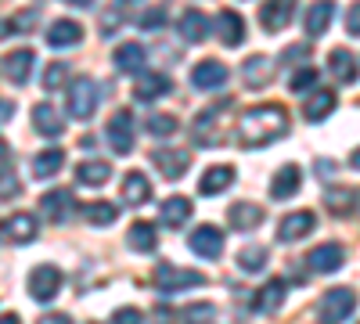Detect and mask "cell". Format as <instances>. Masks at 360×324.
I'll return each mask as SVG.
<instances>
[{"label": "cell", "instance_id": "6da1fadb", "mask_svg": "<svg viewBox=\"0 0 360 324\" xmlns=\"http://www.w3.org/2000/svg\"><path fill=\"white\" fill-rule=\"evenodd\" d=\"M288 134V112L281 105H259V108H249L238 123V141L245 148H263V144L278 141Z\"/></svg>", "mask_w": 360, "mask_h": 324}, {"label": "cell", "instance_id": "7a4b0ae2", "mask_svg": "<svg viewBox=\"0 0 360 324\" xmlns=\"http://www.w3.org/2000/svg\"><path fill=\"white\" fill-rule=\"evenodd\" d=\"M356 310V292L353 288H328L324 299H321V320L328 324H339Z\"/></svg>", "mask_w": 360, "mask_h": 324}, {"label": "cell", "instance_id": "3957f363", "mask_svg": "<svg viewBox=\"0 0 360 324\" xmlns=\"http://www.w3.org/2000/svg\"><path fill=\"white\" fill-rule=\"evenodd\" d=\"M62 271L51 267V263H40V267L29 274V296H33L37 303H51L58 292H62Z\"/></svg>", "mask_w": 360, "mask_h": 324}, {"label": "cell", "instance_id": "277c9868", "mask_svg": "<svg viewBox=\"0 0 360 324\" xmlns=\"http://www.w3.org/2000/svg\"><path fill=\"white\" fill-rule=\"evenodd\" d=\"M205 278L198 271H184V267H169V263H159L155 267V285L162 292H180V288H195L202 285Z\"/></svg>", "mask_w": 360, "mask_h": 324}, {"label": "cell", "instance_id": "5b68a950", "mask_svg": "<svg viewBox=\"0 0 360 324\" xmlns=\"http://www.w3.org/2000/svg\"><path fill=\"white\" fill-rule=\"evenodd\" d=\"M108 141H112L115 155H130V152H134V115H130L127 108H119V112L112 115Z\"/></svg>", "mask_w": 360, "mask_h": 324}, {"label": "cell", "instance_id": "8992f818", "mask_svg": "<svg viewBox=\"0 0 360 324\" xmlns=\"http://www.w3.org/2000/svg\"><path fill=\"white\" fill-rule=\"evenodd\" d=\"M292 15H295V0H266L259 8V25L266 33H281V29H288Z\"/></svg>", "mask_w": 360, "mask_h": 324}, {"label": "cell", "instance_id": "52a82bcc", "mask_svg": "<svg viewBox=\"0 0 360 324\" xmlns=\"http://www.w3.org/2000/svg\"><path fill=\"white\" fill-rule=\"evenodd\" d=\"M98 108V86L90 79H76L72 91H69V112L76 115V119H90Z\"/></svg>", "mask_w": 360, "mask_h": 324}, {"label": "cell", "instance_id": "ba28073f", "mask_svg": "<svg viewBox=\"0 0 360 324\" xmlns=\"http://www.w3.org/2000/svg\"><path fill=\"white\" fill-rule=\"evenodd\" d=\"M152 162L159 166V173L166 176V181H176V176H184L188 166H191V155L188 152H180V148H155L152 152Z\"/></svg>", "mask_w": 360, "mask_h": 324}, {"label": "cell", "instance_id": "9c48e42d", "mask_svg": "<svg viewBox=\"0 0 360 324\" xmlns=\"http://www.w3.org/2000/svg\"><path fill=\"white\" fill-rule=\"evenodd\" d=\"M191 252L195 256H205V259H217L224 252V234L213 227V223H205L191 234Z\"/></svg>", "mask_w": 360, "mask_h": 324}, {"label": "cell", "instance_id": "30bf717a", "mask_svg": "<svg viewBox=\"0 0 360 324\" xmlns=\"http://www.w3.org/2000/svg\"><path fill=\"white\" fill-rule=\"evenodd\" d=\"M33 62H37V54L29 47H22V51H11L4 62H0V69H4V76L11 83H25L29 76H33Z\"/></svg>", "mask_w": 360, "mask_h": 324}, {"label": "cell", "instance_id": "8fae6325", "mask_svg": "<svg viewBox=\"0 0 360 324\" xmlns=\"http://www.w3.org/2000/svg\"><path fill=\"white\" fill-rule=\"evenodd\" d=\"M307 263L317 271V274H335L342 263H346V256H342V245H335V242H328V245H317L310 256H307Z\"/></svg>", "mask_w": 360, "mask_h": 324}, {"label": "cell", "instance_id": "7c38bea8", "mask_svg": "<svg viewBox=\"0 0 360 324\" xmlns=\"http://www.w3.org/2000/svg\"><path fill=\"white\" fill-rule=\"evenodd\" d=\"M191 83L198 86V91H217V86H224V83H227V65H224V62H217V58H209V62L195 65Z\"/></svg>", "mask_w": 360, "mask_h": 324}, {"label": "cell", "instance_id": "4fadbf2b", "mask_svg": "<svg viewBox=\"0 0 360 324\" xmlns=\"http://www.w3.org/2000/svg\"><path fill=\"white\" fill-rule=\"evenodd\" d=\"M227 223L234 231H252V227L263 223V209H259V205H252V202H238V205H231V209H227Z\"/></svg>", "mask_w": 360, "mask_h": 324}, {"label": "cell", "instance_id": "5bb4252c", "mask_svg": "<svg viewBox=\"0 0 360 324\" xmlns=\"http://www.w3.org/2000/svg\"><path fill=\"white\" fill-rule=\"evenodd\" d=\"M310 231H314V213H288L278 227V238L281 242H299V238H307Z\"/></svg>", "mask_w": 360, "mask_h": 324}, {"label": "cell", "instance_id": "9a60e30c", "mask_svg": "<svg viewBox=\"0 0 360 324\" xmlns=\"http://www.w3.org/2000/svg\"><path fill=\"white\" fill-rule=\"evenodd\" d=\"M234 184V169L231 166H209L198 181V195H220L224 188Z\"/></svg>", "mask_w": 360, "mask_h": 324}, {"label": "cell", "instance_id": "2e32d148", "mask_svg": "<svg viewBox=\"0 0 360 324\" xmlns=\"http://www.w3.org/2000/svg\"><path fill=\"white\" fill-rule=\"evenodd\" d=\"M40 205H44V216H51V220H69V213H72V191H69V188L47 191V195L40 198Z\"/></svg>", "mask_w": 360, "mask_h": 324}, {"label": "cell", "instance_id": "e0dca14e", "mask_svg": "<svg viewBox=\"0 0 360 324\" xmlns=\"http://www.w3.org/2000/svg\"><path fill=\"white\" fill-rule=\"evenodd\" d=\"M79 40H83V25L72 22V18L54 22V25H51V33H47V44H51V47H76Z\"/></svg>", "mask_w": 360, "mask_h": 324}, {"label": "cell", "instance_id": "ac0fdd59", "mask_svg": "<svg viewBox=\"0 0 360 324\" xmlns=\"http://www.w3.org/2000/svg\"><path fill=\"white\" fill-rule=\"evenodd\" d=\"M217 29H220V40L227 47H238V44L245 40V22H242V15H238V11H220L217 15Z\"/></svg>", "mask_w": 360, "mask_h": 324}, {"label": "cell", "instance_id": "d6986e66", "mask_svg": "<svg viewBox=\"0 0 360 324\" xmlns=\"http://www.w3.org/2000/svg\"><path fill=\"white\" fill-rule=\"evenodd\" d=\"M285 292H288V288H285V281H278V278H274V281H266V285L259 288V296L252 299L256 313H274V310L285 303Z\"/></svg>", "mask_w": 360, "mask_h": 324}, {"label": "cell", "instance_id": "ffe728a7", "mask_svg": "<svg viewBox=\"0 0 360 324\" xmlns=\"http://www.w3.org/2000/svg\"><path fill=\"white\" fill-rule=\"evenodd\" d=\"M303 184V176H299V166H281L278 176L270 181V198H292Z\"/></svg>", "mask_w": 360, "mask_h": 324}, {"label": "cell", "instance_id": "44dd1931", "mask_svg": "<svg viewBox=\"0 0 360 324\" xmlns=\"http://www.w3.org/2000/svg\"><path fill=\"white\" fill-rule=\"evenodd\" d=\"M148 198H152V184L144 181V173L130 169V173L123 176V202H127V205H144Z\"/></svg>", "mask_w": 360, "mask_h": 324}, {"label": "cell", "instance_id": "7402d4cb", "mask_svg": "<svg viewBox=\"0 0 360 324\" xmlns=\"http://www.w3.org/2000/svg\"><path fill=\"white\" fill-rule=\"evenodd\" d=\"M328 69H332V76L339 79V83H353L356 76H360V69H356V58L349 54V51H332L328 54Z\"/></svg>", "mask_w": 360, "mask_h": 324}, {"label": "cell", "instance_id": "603a6c76", "mask_svg": "<svg viewBox=\"0 0 360 324\" xmlns=\"http://www.w3.org/2000/svg\"><path fill=\"white\" fill-rule=\"evenodd\" d=\"M332 15H335V4H332V0H317V4L307 11V33H310V37L328 33V25H332Z\"/></svg>", "mask_w": 360, "mask_h": 324}, {"label": "cell", "instance_id": "cb8c5ba5", "mask_svg": "<svg viewBox=\"0 0 360 324\" xmlns=\"http://www.w3.org/2000/svg\"><path fill=\"white\" fill-rule=\"evenodd\" d=\"M4 234H8L11 242L25 245V242H33V238H37V220L29 216V213H15V216L4 223Z\"/></svg>", "mask_w": 360, "mask_h": 324}, {"label": "cell", "instance_id": "d4e9b609", "mask_svg": "<svg viewBox=\"0 0 360 324\" xmlns=\"http://www.w3.org/2000/svg\"><path fill=\"white\" fill-rule=\"evenodd\" d=\"M332 112H335V94H332V91H317V94H310L307 105H303V115H307L310 123L328 119Z\"/></svg>", "mask_w": 360, "mask_h": 324}, {"label": "cell", "instance_id": "484cf974", "mask_svg": "<svg viewBox=\"0 0 360 324\" xmlns=\"http://www.w3.org/2000/svg\"><path fill=\"white\" fill-rule=\"evenodd\" d=\"M173 91V83H169V76H162V72H152V76H144L141 83H137V101H155V98H162V94H169Z\"/></svg>", "mask_w": 360, "mask_h": 324}, {"label": "cell", "instance_id": "4316f807", "mask_svg": "<svg viewBox=\"0 0 360 324\" xmlns=\"http://www.w3.org/2000/svg\"><path fill=\"white\" fill-rule=\"evenodd\" d=\"M127 245L134 249V252H152L155 245H159V234H155V223H134L130 227V234H127Z\"/></svg>", "mask_w": 360, "mask_h": 324}, {"label": "cell", "instance_id": "83f0119b", "mask_svg": "<svg viewBox=\"0 0 360 324\" xmlns=\"http://www.w3.org/2000/svg\"><path fill=\"white\" fill-rule=\"evenodd\" d=\"M159 213H162V223H166V227H184V223L191 220V202L180 198V195H176V198H166Z\"/></svg>", "mask_w": 360, "mask_h": 324}, {"label": "cell", "instance_id": "f1b7e54d", "mask_svg": "<svg viewBox=\"0 0 360 324\" xmlns=\"http://www.w3.org/2000/svg\"><path fill=\"white\" fill-rule=\"evenodd\" d=\"M62 166H65V152L62 148H47V152H40L33 159V176L37 181H47V176H54Z\"/></svg>", "mask_w": 360, "mask_h": 324}, {"label": "cell", "instance_id": "f546056e", "mask_svg": "<svg viewBox=\"0 0 360 324\" xmlns=\"http://www.w3.org/2000/svg\"><path fill=\"white\" fill-rule=\"evenodd\" d=\"M270 79H274V62L263 58V54L249 58V62H245V83L249 86H266Z\"/></svg>", "mask_w": 360, "mask_h": 324}, {"label": "cell", "instance_id": "4dcf8cb0", "mask_svg": "<svg viewBox=\"0 0 360 324\" xmlns=\"http://www.w3.org/2000/svg\"><path fill=\"white\" fill-rule=\"evenodd\" d=\"M180 33H184V40H191V44L205 40L209 37V18L202 11H184L180 15Z\"/></svg>", "mask_w": 360, "mask_h": 324}, {"label": "cell", "instance_id": "1f68e13d", "mask_svg": "<svg viewBox=\"0 0 360 324\" xmlns=\"http://www.w3.org/2000/svg\"><path fill=\"white\" fill-rule=\"evenodd\" d=\"M115 69L119 72H137L144 65V47L141 44H123V47H115Z\"/></svg>", "mask_w": 360, "mask_h": 324}, {"label": "cell", "instance_id": "d6a6232c", "mask_svg": "<svg viewBox=\"0 0 360 324\" xmlns=\"http://www.w3.org/2000/svg\"><path fill=\"white\" fill-rule=\"evenodd\" d=\"M76 176H79V184H86V188H101V184H108L112 166L101 162V159H94V162H83V166L76 169Z\"/></svg>", "mask_w": 360, "mask_h": 324}, {"label": "cell", "instance_id": "836d02e7", "mask_svg": "<svg viewBox=\"0 0 360 324\" xmlns=\"http://www.w3.org/2000/svg\"><path fill=\"white\" fill-rule=\"evenodd\" d=\"M33 127L44 134V137H58L62 134V119H58V112L51 105H37L33 108Z\"/></svg>", "mask_w": 360, "mask_h": 324}, {"label": "cell", "instance_id": "e575fe53", "mask_svg": "<svg viewBox=\"0 0 360 324\" xmlns=\"http://www.w3.org/2000/svg\"><path fill=\"white\" fill-rule=\"evenodd\" d=\"M238 267L249 271V274L263 271V267H266V249H263V245H249V249H242V252H238Z\"/></svg>", "mask_w": 360, "mask_h": 324}, {"label": "cell", "instance_id": "d590c367", "mask_svg": "<svg viewBox=\"0 0 360 324\" xmlns=\"http://www.w3.org/2000/svg\"><path fill=\"white\" fill-rule=\"evenodd\" d=\"M115 216H119V205H112V202H90L86 205V220L98 223V227L115 223Z\"/></svg>", "mask_w": 360, "mask_h": 324}, {"label": "cell", "instance_id": "8d00e7d4", "mask_svg": "<svg viewBox=\"0 0 360 324\" xmlns=\"http://www.w3.org/2000/svg\"><path fill=\"white\" fill-rule=\"evenodd\" d=\"M328 205H332V213H349L353 209V202H356V191H328V198H324Z\"/></svg>", "mask_w": 360, "mask_h": 324}, {"label": "cell", "instance_id": "74e56055", "mask_svg": "<svg viewBox=\"0 0 360 324\" xmlns=\"http://www.w3.org/2000/svg\"><path fill=\"white\" fill-rule=\"evenodd\" d=\"M69 79V69H65V62H54L47 72H44V86L47 91H58V86H62Z\"/></svg>", "mask_w": 360, "mask_h": 324}, {"label": "cell", "instance_id": "f35d334b", "mask_svg": "<svg viewBox=\"0 0 360 324\" xmlns=\"http://www.w3.org/2000/svg\"><path fill=\"white\" fill-rule=\"evenodd\" d=\"M148 130H152L155 137L176 134V119H173V115H152V119H148Z\"/></svg>", "mask_w": 360, "mask_h": 324}, {"label": "cell", "instance_id": "ab89813d", "mask_svg": "<svg viewBox=\"0 0 360 324\" xmlns=\"http://www.w3.org/2000/svg\"><path fill=\"white\" fill-rule=\"evenodd\" d=\"M159 25H166V8H155V11L141 15V29H159Z\"/></svg>", "mask_w": 360, "mask_h": 324}, {"label": "cell", "instance_id": "60d3db41", "mask_svg": "<svg viewBox=\"0 0 360 324\" xmlns=\"http://www.w3.org/2000/svg\"><path fill=\"white\" fill-rule=\"evenodd\" d=\"M346 33L360 37V0H356V4H349V11H346Z\"/></svg>", "mask_w": 360, "mask_h": 324}, {"label": "cell", "instance_id": "b9f144b4", "mask_svg": "<svg viewBox=\"0 0 360 324\" xmlns=\"http://www.w3.org/2000/svg\"><path fill=\"white\" fill-rule=\"evenodd\" d=\"M180 317H213V306H209V303H195V306L180 310Z\"/></svg>", "mask_w": 360, "mask_h": 324}, {"label": "cell", "instance_id": "7bdbcfd3", "mask_svg": "<svg viewBox=\"0 0 360 324\" xmlns=\"http://www.w3.org/2000/svg\"><path fill=\"white\" fill-rule=\"evenodd\" d=\"M314 83H317V72H314V69L299 72V76L292 79V86H295V91H307V86H314Z\"/></svg>", "mask_w": 360, "mask_h": 324}, {"label": "cell", "instance_id": "ee69618b", "mask_svg": "<svg viewBox=\"0 0 360 324\" xmlns=\"http://www.w3.org/2000/svg\"><path fill=\"white\" fill-rule=\"evenodd\" d=\"M11 195H18V181L15 176H0V198H11Z\"/></svg>", "mask_w": 360, "mask_h": 324}, {"label": "cell", "instance_id": "f6af8a7d", "mask_svg": "<svg viewBox=\"0 0 360 324\" xmlns=\"http://www.w3.org/2000/svg\"><path fill=\"white\" fill-rule=\"evenodd\" d=\"M37 25V11H22L15 22H11V29H33Z\"/></svg>", "mask_w": 360, "mask_h": 324}, {"label": "cell", "instance_id": "bcb514c9", "mask_svg": "<svg viewBox=\"0 0 360 324\" xmlns=\"http://www.w3.org/2000/svg\"><path fill=\"white\" fill-rule=\"evenodd\" d=\"M144 313L141 310H134V306H127V310H115V320H123V324H134V320H141Z\"/></svg>", "mask_w": 360, "mask_h": 324}, {"label": "cell", "instance_id": "7dc6e473", "mask_svg": "<svg viewBox=\"0 0 360 324\" xmlns=\"http://www.w3.org/2000/svg\"><path fill=\"white\" fill-rule=\"evenodd\" d=\"M119 22H123V15H115V11H108L101 25H105V29H112V25H119Z\"/></svg>", "mask_w": 360, "mask_h": 324}, {"label": "cell", "instance_id": "c3c4849f", "mask_svg": "<svg viewBox=\"0 0 360 324\" xmlns=\"http://www.w3.org/2000/svg\"><path fill=\"white\" fill-rule=\"evenodd\" d=\"M11 112H15V105H11V101H0V123H4Z\"/></svg>", "mask_w": 360, "mask_h": 324}, {"label": "cell", "instance_id": "681fc988", "mask_svg": "<svg viewBox=\"0 0 360 324\" xmlns=\"http://www.w3.org/2000/svg\"><path fill=\"white\" fill-rule=\"evenodd\" d=\"M4 37H11V22H0V40Z\"/></svg>", "mask_w": 360, "mask_h": 324}, {"label": "cell", "instance_id": "f907efd6", "mask_svg": "<svg viewBox=\"0 0 360 324\" xmlns=\"http://www.w3.org/2000/svg\"><path fill=\"white\" fill-rule=\"evenodd\" d=\"M349 166H353V169H360V148H356V152L349 155Z\"/></svg>", "mask_w": 360, "mask_h": 324}, {"label": "cell", "instance_id": "816d5d0a", "mask_svg": "<svg viewBox=\"0 0 360 324\" xmlns=\"http://www.w3.org/2000/svg\"><path fill=\"white\" fill-rule=\"evenodd\" d=\"M65 4H72V8H86V4H94V0H65Z\"/></svg>", "mask_w": 360, "mask_h": 324}, {"label": "cell", "instance_id": "f5cc1de1", "mask_svg": "<svg viewBox=\"0 0 360 324\" xmlns=\"http://www.w3.org/2000/svg\"><path fill=\"white\" fill-rule=\"evenodd\" d=\"M4 152H8V144H4V141H0V159H4Z\"/></svg>", "mask_w": 360, "mask_h": 324}]
</instances>
